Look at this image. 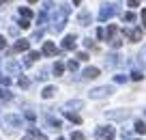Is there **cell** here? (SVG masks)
<instances>
[{
    "mask_svg": "<svg viewBox=\"0 0 146 140\" xmlns=\"http://www.w3.org/2000/svg\"><path fill=\"white\" fill-rule=\"evenodd\" d=\"M67 17H69V7H58L54 17H52V32H62Z\"/></svg>",
    "mask_w": 146,
    "mask_h": 140,
    "instance_id": "1",
    "label": "cell"
},
{
    "mask_svg": "<svg viewBox=\"0 0 146 140\" xmlns=\"http://www.w3.org/2000/svg\"><path fill=\"white\" fill-rule=\"evenodd\" d=\"M116 13H118L116 5H105V7H101V11H99V19H101V22H105V19L114 17Z\"/></svg>",
    "mask_w": 146,
    "mask_h": 140,
    "instance_id": "2",
    "label": "cell"
},
{
    "mask_svg": "<svg viewBox=\"0 0 146 140\" xmlns=\"http://www.w3.org/2000/svg\"><path fill=\"white\" fill-rule=\"evenodd\" d=\"M112 93H114L112 86H97V88L90 90V97L92 99H101V97H108V95H112Z\"/></svg>",
    "mask_w": 146,
    "mask_h": 140,
    "instance_id": "3",
    "label": "cell"
},
{
    "mask_svg": "<svg viewBox=\"0 0 146 140\" xmlns=\"http://www.w3.org/2000/svg\"><path fill=\"white\" fill-rule=\"evenodd\" d=\"M129 110H108L105 112V117L110 119V121H125V119H129Z\"/></svg>",
    "mask_w": 146,
    "mask_h": 140,
    "instance_id": "4",
    "label": "cell"
},
{
    "mask_svg": "<svg viewBox=\"0 0 146 140\" xmlns=\"http://www.w3.org/2000/svg\"><path fill=\"white\" fill-rule=\"evenodd\" d=\"M97 136H99L101 140H114L116 131H114V127H99V129H97Z\"/></svg>",
    "mask_w": 146,
    "mask_h": 140,
    "instance_id": "5",
    "label": "cell"
},
{
    "mask_svg": "<svg viewBox=\"0 0 146 140\" xmlns=\"http://www.w3.org/2000/svg\"><path fill=\"white\" fill-rule=\"evenodd\" d=\"M5 71L11 73V76H17V73H22V65H19L17 60H7L5 63Z\"/></svg>",
    "mask_w": 146,
    "mask_h": 140,
    "instance_id": "6",
    "label": "cell"
},
{
    "mask_svg": "<svg viewBox=\"0 0 146 140\" xmlns=\"http://www.w3.org/2000/svg\"><path fill=\"white\" fill-rule=\"evenodd\" d=\"M5 123L11 127H22V117H17V114H5Z\"/></svg>",
    "mask_w": 146,
    "mask_h": 140,
    "instance_id": "7",
    "label": "cell"
},
{
    "mask_svg": "<svg viewBox=\"0 0 146 140\" xmlns=\"http://www.w3.org/2000/svg\"><path fill=\"white\" fill-rule=\"evenodd\" d=\"M75 41H78L75 35H67L62 39V50H73V48H75Z\"/></svg>",
    "mask_w": 146,
    "mask_h": 140,
    "instance_id": "8",
    "label": "cell"
},
{
    "mask_svg": "<svg viewBox=\"0 0 146 140\" xmlns=\"http://www.w3.org/2000/svg\"><path fill=\"white\" fill-rule=\"evenodd\" d=\"M125 60L120 58L118 54H110L108 58H105V65H110V67H118V65H123Z\"/></svg>",
    "mask_w": 146,
    "mask_h": 140,
    "instance_id": "9",
    "label": "cell"
},
{
    "mask_svg": "<svg viewBox=\"0 0 146 140\" xmlns=\"http://www.w3.org/2000/svg\"><path fill=\"white\" fill-rule=\"evenodd\" d=\"M28 48H30V41L28 39H19L17 43H15L13 52H28Z\"/></svg>",
    "mask_w": 146,
    "mask_h": 140,
    "instance_id": "10",
    "label": "cell"
},
{
    "mask_svg": "<svg viewBox=\"0 0 146 140\" xmlns=\"http://www.w3.org/2000/svg\"><path fill=\"white\" fill-rule=\"evenodd\" d=\"M43 54L45 56H56V45L52 43V41H45V43H43Z\"/></svg>",
    "mask_w": 146,
    "mask_h": 140,
    "instance_id": "11",
    "label": "cell"
},
{
    "mask_svg": "<svg viewBox=\"0 0 146 140\" xmlns=\"http://www.w3.org/2000/svg\"><path fill=\"white\" fill-rule=\"evenodd\" d=\"M78 24L80 26H88V24H90V13H88V11H82V13L78 15Z\"/></svg>",
    "mask_w": 146,
    "mask_h": 140,
    "instance_id": "12",
    "label": "cell"
},
{
    "mask_svg": "<svg viewBox=\"0 0 146 140\" xmlns=\"http://www.w3.org/2000/svg\"><path fill=\"white\" fill-rule=\"evenodd\" d=\"M80 108H84V101H82V99H71V101H67V112H69V110H80Z\"/></svg>",
    "mask_w": 146,
    "mask_h": 140,
    "instance_id": "13",
    "label": "cell"
},
{
    "mask_svg": "<svg viewBox=\"0 0 146 140\" xmlns=\"http://www.w3.org/2000/svg\"><path fill=\"white\" fill-rule=\"evenodd\" d=\"M116 32H118V28L116 26H108V30H103V39H108V41H112V39H116Z\"/></svg>",
    "mask_w": 146,
    "mask_h": 140,
    "instance_id": "14",
    "label": "cell"
},
{
    "mask_svg": "<svg viewBox=\"0 0 146 140\" xmlns=\"http://www.w3.org/2000/svg\"><path fill=\"white\" fill-rule=\"evenodd\" d=\"M56 93H58V90H56V86H45V88H43V93H41V97H43V99H50V97H54Z\"/></svg>",
    "mask_w": 146,
    "mask_h": 140,
    "instance_id": "15",
    "label": "cell"
},
{
    "mask_svg": "<svg viewBox=\"0 0 146 140\" xmlns=\"http://www.w3.org/2000/svg\"><path fill=\"white\" fill-rule=\"evenodd\" d=\"M84 78H88V80H95V78H99V69H97V67H88L86 71H84Z\"/></svg>",
    "mask_w": 146,
    "mask_h": 140,
    "instance_id": "16",
    "label": "cell"
},
{
    "mask_svg": "<svg viewBox=\"0 0 146 140\" xmlns=\"http://www.w3.org/2000/svg\"><path fill=\"white\" fill-rule=\"evenodd\" d=\"M129 39H131L133 43H137V41H142V28H133V30L129 32Z\"/></svg>",
    "mask_w": 146,
    "mask_h": 140,
    "instance_id": "17",
    "label": "cell"
},
{
    "mask_svg": "<svg viewBox=\"0 0 146 140\" xmlns=\"http://www.w3.org/2000/svg\"><path fill=\"white\" fill-rule=\"evenodd\" d=\"M47 123H50V127H52L54 131H60V129H62V123H60L58 119H54V117H47Z\"/></svg>",
    "mask_w": 146,
    "mask_h": 140,
    "instance_id": "18",
    "label": "cell"
},
{
    "mask_svg": "<svg viewBox=\"0 0 146 140\" xmlns=\"http://www.w3.org/2000/svg\"><path fill=\"white\" fill-rule=\"evenodd\" d=\"M36 58H41V52H28V56H26V65H32Z\"/></svg>",
    "mask_w": 146,
    "mask_h": 140,
    "instance_id": "19",
    "label": "cell"
},
{
    "mask_svg": "<svg viewBox=\"0 0 146 140\" xmlns=\"http://www.w3.org/2000/svg\"><path fill=\"white\" fill-rule=\"evenodd\" d=\"M19 17H24V19H30V17H32V11L28 9V7H19Z\"/></svg>",
    "mask_w": 146,
    "mask_h": 140,
    "instance_id": "20",
    "label": "cell"
},
{
    "mask_svg": "<svg viewBox=\"0 0 146 140\" xmlns=\"http://www.w3.org/2000/svg\"><path fill=\"white\" fill-rule=\"evenodd\" d=\"M30 136H35V140H47L45 136L41 134V131L36 129V127H30Z\"/></svg>",
    "mask_w": 146,
    "mask_h": 140,
    "instance_id": "21",
    "label": "cell"
},
{
    "mask_svg": "<svg viewBox=\"0 0 146 140\" xmlns=\"http://www.w3.org/2000/svg\"><path fill=\"white\" fill-rule=\"evenodd\" d=\"M64 117H67V119H69L71 123H82V119H80L78 114H73V112H67V110H64Z\"/></svg>",
    "mask_w": 146,
    "mask_h": 140,
    "instance_id": "22",
    "label": "cell"
},
{
    "mask_svg": "<svg viewBox=\"0 0 146 140\" xmlns=\"http://www.w3.org/2000/svg\"><path fill=\"white\" fill-rule=\"evenodd\" d=\"M52 71H54V76H62V71H64V65H62V63H56L54 67H52Z\"/></svg>",
    "mask_w": 146,
    "mask_h": 140,
    "instance_id": "23",
    "label": "cell"
},
{
    "mask_svg": "<svg viewBox=\"0 0 146 140\" xmlns=\"http://www.w3.org/2000/svg\"><path fill=\"white\" fill-rule=\"evenodd\" d=\"M135 131L137 134H146V123L144 121H135Z\"/></svg>",
    "mask_w": 146,
    "mask_h": 140,
    "instance_id": "24",
    "label": "cell"
},
{
    "mask_svg": "<svg viewBox=\"0 0 146 140\" xmlns=\"http://www.w3.org/2000/svg\"><path fill=\"white\" fill-rule=\"evenodd\" d=\"M11 97H13V95H11L9 88H0V99H11Z\"/></svg>",
    "mask_w": 146,
    "mask_h": 140,
    "instance_id": "25",
    "label": "cell"
},
{
    "mask_svg": "<svg viewBox=\"0 0 146 140\" xmlns=\"http://www.w3.org/2000/svg\"><path fill=\"white\" fill-rule=\"evenodd\" d=\"M110 45H112L114 50H118L120 45H123V39H112V41H110Z\"/></svg>",
    "mask_w": 146,
    "mask_h": 140,
    "instance_id": "26",
    "label": "cell"
},
{
    "mask_svg": "<svg viewBox=\"0 0 146 140\" xmlns=\"http://www.w3.org/2000/svg\"><path fill=\"white\" fill-rule=\"evenodd\" d=\"M123 19H125V22H135V13H131V11H129V13L123 15Z\"/></svg>",
    "mask_w": 146,
    "mask_h": 140,
    "instance_id": "27",
    "label": "cell"
},
{
    "mask_svg": "<svg viewBox=\"0 0 146 140\" xmlns=\"http://www.w3.org/2000/svg\"><path fill=\"white\" fill-rule=\"evenodd\" d=\"M71 140H86V138H84L82 131H73V134H71Z\"/></svg>",
    "mask_w": 146,
    "mask_h": 140,
    "instance_id": "28",
    "label": "cell"
},
{
    "mask_svg": "<svg viewBox=\"0 0 146 140\" xmlns=\"http://www.w3.org/2000/svg\"><path fill=\"white\" fill-rule=\"evenodd\" d=\"M67 67H69V69H71V71H73V73L78 71V63H75V60H69V63H67Z\"/></svg>",
    "mask_w": 146,
    "mask_h": 140,
    "instance_id": "29",
    "label": "cell"
},
{
    "mask_svg": "<svg viewBox=\"0 0 146 140\" xmlns=\"http://www.w3.org/2000/svg\"><path fill=\"white\" fill-rule=\"evenodd\" d=\"M19 26H22V28H28V26H30V19H19Z\"/></svg>",
    "mask_w": 146,
    "mask_h": 140,
    "instance_id": "30",
    "label": "cell"
},
{
    "mask_svg": "<svg viewBox=\"0 0 146 140\" xmlns=\"http://www.w3.org/2000/svg\"><path fill=\"white\" fill-rule=\"evenodd\" d=\"M17 84L22 86V88H26V86H28V80H26V78H19V80H17Z\"/></svg>",
    "mask_w": 146,
    "mask_h": 140,
    "instance_id": "31",
    "label": "cell"
},
{
    "mask_svg": "<svg viewBox=\"0 0 146 140\" xmlns=\"http://www.w3.org/2000/svg\"><path fill=\"white\" fill-rule=\"evenodd\" d=\"M131 78H133V80H142L144 76H142V71H133V73H131Z\"/></svg>",
    "mask_w": 146,
    "mask_h": 140,
    "instance_id": "32",
    "label": "cell"
},
{
    "mask_svg": "<svg viewBox=\"0 0 146 140\" xmlns=\"http://www.w3.org/2000/svg\"><path fill=\"white\" fill-rule=\"evenodd\" d=\"M9 82H11L9 78H7V76H2V73H0V84H5V86H7V84H9Z\"/></svg>",
    "mask_w": 146,
    "mask_h": 140,
    "instance_id": "33",
    "label": "cell"
},
{
    "mask_svg": "<svg viewBox=\"0 0 146 140\" xmlns=\"http://www.w3.org/2000/svg\"><path fill=\"white\" fill-rule=\"evenodd\" d=\"M45 78H47V71H45V69H43V71L39 73V76H36V80H45Z\"/></svg>",
    "mask_w": 146,
    "mask_h": 140,
    "instance_id": "34",
    "label": "cell"
},
{
    "mask_svg": "<svg viewBox=\"0 0 146 140\" xmlns=\"http://www.w3.org/2000/svg\"><path fill=\"white\" fill-rule=\"evenodd\" d=\"M78 58H80V60H88V54H86V52H80Z\"/></svg>",
    "mask_w": 146,
    "mask_h": 140,
    "instance_id": "35",
    "label": "cell"
},
{
    "mask_svg": "<svg viewBox=\"0 0 146 140\" xmlns=\"http://www.w3.org/2000/svg\"><path fill=\"white\" fill-rule=\"evenodd\" d=\"M127 5L129 7H137V5H140V0H127Z\"/></svg>",
    "mask_w": 146,
    "mask_h": 140,
    "instance_id": "36",
    "label": "cell"
},
{
    "mask_svg": "<svg viewBox=\"0 0 146 140\" xmlns=\"http://www.w3.org/2000/svg\"><path fill=\"white\" fill-rule=\"evenodd\" d=\"M36 22H39V24H43V22H45V11H43V13L39 15V17H36Z\"/></svg>",
    "mask_w": 146,
    "mask_h": 140,
    "instance_id": "37",
    "label": "cell"
},
{
    "mask_svg": "<svg viewBox=\"0 0 146 140\" xmlns=\"http://www.w3.org/2000/svg\"><path fill=\"white\" fill-rule=\"evenodd\" d=\"M114 80H116V82H127V76H116Z\"/></svg>",
    "mask_w": 146,
    "mask_h": 140,
    "instance_id": "38",
    "label": "cell"
},
{
    "mask_svg": "<svg viewBox=\"0 0 146 140\" xmlns=\"http://www.w3.org/2000/svg\"><path fill=\"white\" fill-rule=\"evenodd\" d=\"M41 37H43V30H41V28H39V30L35 32V39H41Z\"/></svg>",
    "mask_w": 146,
    "mask_h": 140,
    "instance_id": "39",
    "label": "cell"
},
{
    "mask_svg": "<svg viewBox=\"0 0 146 140\" xmlns=\"http://www.w3.org/2000/svg\"><path fill=\"white\" fill-rule=\"evenodd\" d=\"M5 45H7V39H5L2 35H0V48H5Z\"/></svg>",
    "mask_w": 146,
    "mask_h": 140,
    "instance_id": "40",
    "label": "cell"
},
{
    "mask_svg": "<svg viewBox=\"0 0 146 140\" xmlns=\"http://www.w3.org/2000/svg\"><path fill=\"white\" fill-rule=\"evenodd\" d=\"M142 24H146V9H142Z\"/></svg>",
    "mask_w": 146,
    "mask_h": 140,
    "instance_id": "41",
    "label": "cell"
},
{
    "mask_svg": "<svg viewBox=\"0 0 146 140\" xmlns=\"http://www.w3.org/2000/svg\"><path fill=\"white\" fill-rule=\"evenodd\" d=\"M22 140H35V136H30V134H28V136H24Z\"/></svg>",
    "mask_w": 146,
    "mask_h": 140,
    "instance_id": "42",
    "label": "cell"
},
{
    "mask_svg": "<svg viewBox=\"0 0 146 140\" xmlns=\"http://www.w3.org/2000/svg\"><path fill=\"white\" fill-rule=\"evenodd\" d=\"M80 2H82V0H73V5H80Z\"/></svg>",
    "mask_w": 146,
    "mask_h": 140,
    "instance_id": "43",
    "label": "cell"
},
{
    "mask_svg": "<svg viewBox=\"0 0 146 140\" xmlns=\"http://www.w3.org/2000/svg\"><path fill=\"white\" fill-rule=\"evenodd\" d=\"M28 2H30V5H35V2H39V0H28Z\"/></svg>",
    "mask_w": 146,
    "mask_h": 140,
    "instance_id": "44",
    "label": "cell"
},
{
    "mask_svg": "<svg viewBox=\"0 0 146 140\" xmlns=\"http://www.w3.org/2000/svg\"><path fill=\"white\" fill-rule=\"evenodd\" d=\"M5 2H7V0H0V5H5Z\"/></svg>",
    "mask_w": 146,
    "mask_h": 140,
    "instance_id": "45",
    "label": "cell"
},
{
    "mask_svg": "<svg viewBox=\"0 0 146 140\" xmlns=\"http://www.w3.org/2000/svg\"><path fill=\"white\" fill-rule=\"evenodd\" d=\"M58 140H64V138H58Z\"/></svg>",
    "mask_w": 146,
    "mask_h": 140,
    "instance_id": "46",
    "label": "cell"
}]
</instances>
